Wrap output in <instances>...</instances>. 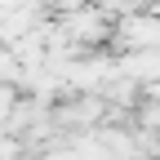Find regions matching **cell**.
I'll list each match as a JSON object with an SVG mask.
<instances>
[{"instance_id": "1", "label": "cell", "mask_w": 160, "mask_h": 160, "mask_svg": "<svg viewBox=\"0 0 160 160\" xmlns=\"http://www.w3.org/2000/svg\"><path fill=\"white\" fill-rule=\"evenodd\" d=\"M142 129H160V102L142 107Z\"/></svg>"}]
</instances>
